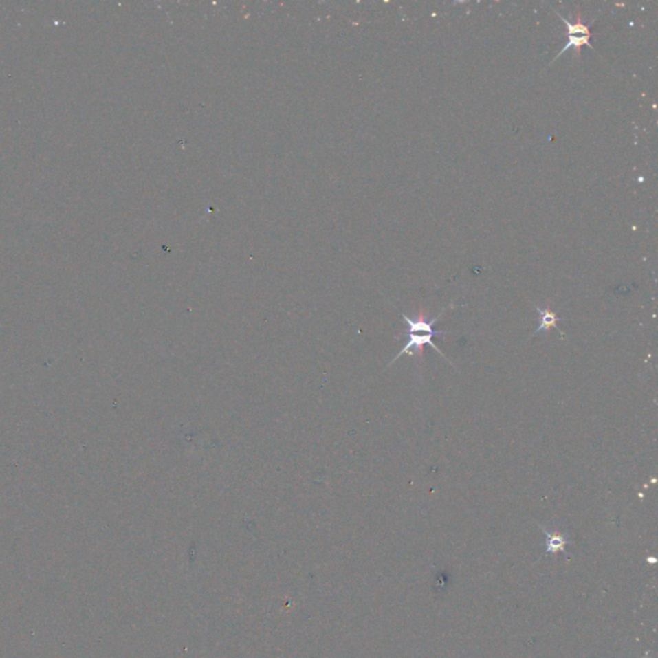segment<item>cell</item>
<instances>
[{
    "instance_id": "5b68a950",
    "label": "cell",
    "mask_w": 658,
    "mask_h": 658,
    "mask_svg": "<svg viewBox=\"0 0 658 658\" xmlns=\"http://www.w3.org/2000/svg\"><path fill=\"white\" fill-rule=\"evenodd\" d=\"M545 536L548 538V547H547V553H557V551H562L564 550V547L567 544H570V541L566 540V538L563 535H560L558 532H549V531L542 529Z\"/></svg>"
},
{
    "instance_id": "7a4b0ae2",
    "label": "cell",
    "mask_w": 658,
    "mask_h": 658,
    "mask_svg": "<svg viewBox=\"0 0 658 658\" xmlns=\"http://www.w3.org/2000/svg\"><path fill=\"white\" fill-rule=\"evenodd\" d=\"M406 336H408V341H406V344H405V346H404L403 349L400 350V353L393 358V360H391L390 365L395 363V362H396V360H397L400 356H403V355H410V356H419V358H422L423 347H424V344H428V346H431L432 349H435V350L439 353V355H441L442 358H443L445 360H448L449 363L452 364V362H450V360L446 358V355L443 354L441 350H440V349H439L436 344H433L432 338L435 337V336H432V334L406 333Z\"/></svg>"
},
{
    "instance_id": "6da1fadb",
    "label": "cell",
    "mask_w": 658,
    "mask_h": 658,
    "mask_svg": "<svg viewBox=\"0 0 658 658\" xmlns=\"http://www.w3.org/2000/svg\"><path fill=\"white\" fill-rule=\"evenodd\" d=\"M556 13L560 16V20L563 21V23L567 26V43H566V45L562 48L560 53L556 56V58L553 59V62H554L556 59L560 58L563 53H566V50H570L571 48H573V50H576L578 57H580V50H581L582 45H586V47H589L591 50H594V47L590 44V38H591L590 28H591V25L594 23V21H591L590 23H586V22L582 21L581 14L579 13L575 22H571L569 19L560 16L558 12H556Z\"/></svg>"
},
{
    "instance_id": "3957f363",
    "label": "cell",
    "mask_w": 658,
    "mask_h": 658,
    "mask_svg": "<svg viewBox=\"0 0 658 658\" xmlns=\"http://www.w3.org/2000/svg\"><path fill=\"white\" fill-rule=\"evenodd\" d=\"M446 309H448V307H446ZM446 309H443L440 314L437 315L436 318L431 319V320H427V319H426V315L423 313L422 309H421L419 314L417 316V319H412V318H409L408 315L402 313L400 315H402V318H403L404 320H405V323L408 325V329H406L405 333H428L432 334V336H441V334L443 336V334H448V332H445V331H436V329H433V325L440 319V316L446 311Z\"/></svg>"
},
{
    "instance_id": "277c9868",
    "label": "cell",
    "mask_w": 658,
    "mask_h": 658,
    "mask_svg": "<svg viewBox=\"0 0 658 658\" xmlns=\"http://www.w3.org/2000/svg\"><path fill=\"white\" fill-rule=\"evenodd\" d=\"M535 309L538 310V313L540 315V323H539V327L535 329V332L532 333V337L540 333L542 331L548 332L551 327H556V328H557V323H558V322L566 320L564 318H560V316L556 314L553 310H550L549 307L541 309L539 306H535ZM557 329H558V328H557Z\"/></svg>"
}]
</instances>
